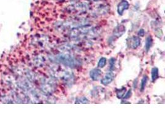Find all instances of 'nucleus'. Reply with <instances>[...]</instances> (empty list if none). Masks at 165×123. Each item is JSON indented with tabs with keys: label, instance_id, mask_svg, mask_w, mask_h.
Returning a JSON list of instances; mask_svg holds the SVG:
<instances>
[{
	"label": "nucleus",
	"instance_id": "obj_1",
	"mask_svg": "<svg viewBox=\"0 0 165 123\" xmlns=\"http://www.w3.org/2000/svg\"><path fill=\"white\" fill-rule=\"evenodd\" d=\"M56 59L62 64L71 68H76L79 65L78 61L68 54H59L57 56Z\"/></svg>",
	"mask_w": 165,
	"mask_h": 123
},
{
	"label": "nucleus",
	"instance_id": "obj_17",
	"mask_svg": "<svg viewBox=\"0 0 165 123\" xmlns=\"http://www.w3.org/2000/svg\"><path fill=\"white\" fill-rule=\"evenodd\" d=\"M72 1H78V0H72Z\"/></svg>",
	"mask_w": 165,
	"mask_h": 123
},
{
	"label": "nucleus",
	"instance_id": "obj_16",
	"mask_svg": "<svg viewBox=\"0 0 165 123\" xmlns=\"http://www.w3.org/2000/svg\"><path fill=\"white\" fill-rule=\"evenodd\" d=\"M138 36H140V37H143V36H144V35H145V31H144L143 29H140V30L138 31Z\"/></svg>",
	"mask_w": 165,
	"mask_h": 123
},
{
	"label": "nucleus",
	"instance_id": "obj_9",
	"mask_svg": "<svg viewBox=\"0 0 165 123\" xmlns=\"http://www.w3.org/2000/svg\"><path fill=\"white\" fill-rule=\"evenodd\" d=\"M151 75H152V81L154 82L158 78V69L157 68H156V67L153 68L152 69Z\"/></svg>",
	"mask_w": 165,
	"mask_h": 123
},
{
	"label": "nucleus",
	"instance_id": "obj_4",
	"mask_svg": "<svg viewBox=\"0 0 165 123\" xmlns=\"http://www.w3.org/2000/svg\"><path fill=\"white\" fill-rule=\"evenodd\" d=\"M129 7V4L126 0H122L118 5L117 7V12L119 15H122L123 12L125 10L128 9Z\"/></svg>",
	"mask_w": 165,
	"mask_h": 123
},
{
	"label": "nucleus",
	"instance_id": "obj_2",
	"mask_svg": "<svg viewBox=\"0 0 165 123\" xmlns=\"http://www.w3.org/2000/svg\"><path fill=\"white\" fill-rule=\"evenodd\" d=\"M90 30V29L88 26H87V27L81 26L79 27L74 28L71 31V36H72V38L81 36V35H83V34L89 33Z\"/></svg>",
	"mask_w": 165,
	"mask_h": 123
},
{
	"label": "nucleus",
	"instance_id": "obj_7",
	"mask_svg": "<svg viewBox=\"0 0 165 123\" xmlns=\"http://www.w3.org/2000/svg\"><path fill=\"white\" fill-rule=\"evenodd\" d=\"M126 27L123 25H119L115 28L114 30L113 31V34L114 36L119 38L126 32Z\"/></svg>",
	"mask_w": 165,
	"mask_h": 123
},
{
	"label": "nucleus",
	"instance_id": "obj_12",
	"mask_svg": "<svg viewBox=\"0 0 165 123\" xmlns=\"http://www.w3.org/2000/svg\"><path fill=\"white\" fill-rule=\"evenodd\" d=\"M107 64V59L105 57H102L98 63V66L99 68H103Z\"/></svg>",
	"mask_w": 165,
	"mask_h": 123
},
{
	"label": "nucleus",
	"instance_id": "obj_6",
	"mask_svg": "<svg viewBox=\"0 0 165 123\" xmlns=\"http://www.w3.org/2000/svg\"><path fill=\"white\" fill-rule=\"evenodd\" d=\"M114 78V75L112 72H109L105 75V76L102 79L101 83L104 86H107L112 82Z\"/></svg>",
	"mask_w": 165,
	"mask_h": 123
},
{
	"label": "nucleus",
	"instance_id": "obj_11",
	"mask_svg": "<svg viewBox=\"0 0 165 123\" xmlns=\"http://www.w3.org/2000/svg\"><path fill=\"white\" fill-rule=\"evenodd\" d=\"M126 88H122L121 89L118 90L117 92H116V94H117L118 98H122V97L126 93Z\"/></svg>",
	"mask_w": 165,
	"mask_h": 123
},
{
	"label": "nucleus",
	"instance_id": "obj_18",
	"mask_svg": "<svg viewBox=\"0 0 165 123\" xmlns=\"http://www.w3.org/2000/svg\"><path fill=\"white\" fill-rule=\"evenodd\" d=\"M57 1H61V0H57Z\"/></svg>",
	"mask_w": 165,
	"mask_h": 123
},
{
	"label": "nucleus",
	"instance_id": "obj_14",
	"mask_svg": "<svg viewBox=\"0 0 165 123\" xmlns=\"http://www.w3.org/2000/svg\"><path fill=\"white\" fill-rule=\"evenodd\" d=\"M115 62H116V60H115L114 58H111V59H110V69H111V70H113L114 69V66H115Z\"/></svg>",
	"mask_w": 165,
	"mask_h": 123
},
{
	"label": "nucleus",
	"instance_id": "obj_5",
	"mask_svg": "<svg viewBox=\"0 0 165 123\" xmlns=\"http://www.w3.org/2000/svg\"><path fill=\"white\" fill-rule=\"evenodd\" d=\"M102 75V71L99 68H94L90 71V76L93 81H98Z\"/></svg>",
	"mask_w": 165,
	"mask_h": 123
},
{
	"label": "nucleus",
	"instance_id": "obj_3",
	"mask_svg": "<svg viewBox=\"0 0 165 123\" xmlns=\"http://www.w3.org/2000/svg\"><path fill=\"white\" fill-rule=\"evenodd\" d=\"M140 39L137 36H132L127 40V44L129 48L136 49L140 44Z\"/></svg>",
	"mask_w": 165,
	"mask_h": 123
},
{
	"label": "nucleus",
	"instance_id": "obj_10",
	"mask_svg": "<svg viewBox=\"0 0 165 123\" xmlns=\"http://www.w3.org/2000/svg\"><path fill=\"white\" fill-rule=\"evenodd\" d=\"M147 81H148V77L147 76H143V78L142 79L141 84H140V91H141V92H143V91L145 90Z\"/></svg>",
	"mask_w": 165,
	"mask_h": 123
},
{
	"label": "nucleus",
	"instance_id": "obj_13",
	"mask_svg": "<svg viewBox=\"0 0 165 123\" xmlns=\"http://www.w3.org/2000/svg\"><path fill=\"white\" fill-rule=\"evenodd\" d=\"M76 103H88L89 101L85 97H79L76 100Z\"/></svg>",
	"mask_w": 165,
	"mask_h": 123
},
{
	"label": "nucleus",
	"instance_id": "obj_8",
	"mask_svg": "<svg viewBox=\"0 0 165 123\" xmlns=\"http://www.w3.org/2000/svg\"><path fill=\"white\" fill-rule=\"evenodd\" d=\"M152 38L151 36H148L147 38H146V41H145V49L146 50L147 52H148L150 48L152 47Z\"/></svg>",
	"mask_w": 165,
	"mask_h": 123
},
{
	"label": "nucleus",
	"instance_id": "obj_15",
	"mask_svg": "<svg viewBox=\"0 0 165 123\" xmlns=\"http://www.w3.org/2000/svg\"><path fill=\"white\" fill-rule=\"evenodd\" d=\"M131 95H132V90H131V89H129V91L126 93V94L124 95L122 97V98H123L124 99H128V98H129L131 97Z\"/></svg>",
	"mask_w": 165,
	"mask_h": 123
}]
</instances>
